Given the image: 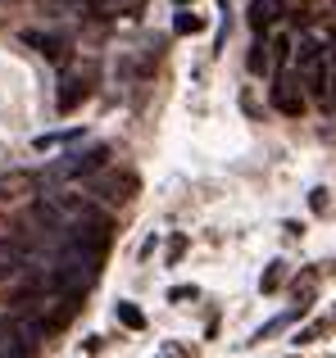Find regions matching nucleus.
Listing matches in <instances>:
<instances>
[{
    "label": "nucleus",
    "mask_w": 336,
    "mask_h": 358,
    "mask_svg": "<svg viewBox=\"0 0 336 358\" xmlns=\"http://www.w3.org/2000/svg\"><path fill=\"white\" fill-rule=\"evenodd\" d=\"M295 78L309 100H332V55L323 41H300L295 50Z\"/></svg>",
    "instance_id": "f257e3e1"
},
{
    "label": "nucleus",
    "mask_w": 336,
    "mask_h": 358,
    "mask_svg": "<svg viewBox=\"0 0 336 358\" xmlns=\"http://www.w3.org/2000/svg\"><path fill=\"white\" fill-rule=\"evenodd\" d=\"M109 155H114L109 145H87V150H73V155L55 159V164L46 168V182H82V177H96L100 168L109 164Z\"/></svg>",
    "instance_id": "f03ea898"
},
{
    "label": "nucleus",
    "mask_w": 336,
    "mask_h": 358,
    "mask_svg": "<svg viewBox=\"0 0 336 358\" xmlns=\"http://www.w3.org/2000/svg\"><path fill=\"white\" fill-rule=\"evenodd\" d=\"M46 336V322L41 317H18V322H0V358H36V345Z\"/></svg>",
    "instance_id": "7ed1b4c3"
},
{
    "label": "nucleus",
    "mask_w": 336,
    "mask_h": 358,
    "mask_svg": "<svg viewBox=\"0 0 336 358\" xmlns=\"http://www.w3.org/2000/svg\"><path fill=\"white\" fill-rule=\"evenodd\" d=\"M268 100H273V109L277 114H286V118H300L304 114V105H309V96H304V87H300V78L295 73H273V87H268Z\"/></svg>",
    "instance_id": "20e7f679"
},
{
    "label": "nucleus",
    "mask_w": 336,
    "mask_h": 358,
    "mask_svg": "<svg viewBox=\"0 0 336 358\" xmlns=\"http://www.w3.org/2000/svg\"><path fill=\"white\" fill-rule=\"evenodd\" d=\"M91 200H100V204H127L136 195V177L132 173H109V177H96L91 182Z\"/></svg>",
    "instance_id": "39448f33"
},
{
    "label": "nucleus",
    "mask_w": 336,
    "mask_h": 358,
    "mask_svg": "<svg viewBox=\"0 0 336 358\" xmlns=\"http://www.w3.org/2000/svg\"><path fill=\"white\" fill-rule=\"evenodd\" d=\"M87 96H91V78H87V73H64V78H59V96H55V109H59V114H73Z\"/></svg>",
    "instance_id": "423d86ee"
},
{
    "label": "nucleus",
    "mask_w": 336,
    "mask_h": 358,
    "mask_svg": "<svg viewBox=\"0 0 336 358\" xmlns=\"http://www.w3.org/2000/svg\"><path fill=\"white\" fill-rule=\"evenodd\" d=\"M78 308H82V290H69V295H55L50 313H41L46 331H64V327H69L73 317H78Z\"/></svg>",
    "instance_id": "0eeeda50"
},
{
    "label": "nucleus",
    "mask_w": 336,
    "mask_h": 358,
    "mask_svg": "<svg viewBox=\"0 0 336 358\" xmlns=\"http://www.w3.org/2000/svg\"><path fill=\"white\" fill-rule=\"evenodd\" d=\"M23 45H32L36 55H46V59H55V64L69 59V41H64L59 32H36V27H27V32H23Z\"/></svg>",
    "instance_id": "6e6552de"
},
{
    "label": "nucleus",
    "mask_w": 336,
    "mask_h": 358,
    "mask_svg": "<svg viewBox=\"0 0 336 358\" xmlns=\"http://www.w3.org/2000/svg\"><path fill=\"white\" fill-rule=\"evenodd\" d=\"M304 313H309V304H291V308H286V313H277V317H268V322L264 327H259V331L255 336H250V345H259V341H273V336L277 331H286V327H295V322H300V317Z\"/></svg>",
    "instance_id": "1a4fd4ad"
},
{
    "label": "nucleus",
    "mask_w": 336,
    "mask_h": 358,
    "mask_svg": "<svg viewBox=\"0 0 336 358\" xmlns=\"http://www.w3.org/2000/svg\"><path fill=\"white\" fill-rule=\"evenodd\" d=\"M277 14H282V0H250V9H246L255 36H268V27L277 23Z\"/></svg>",
    "instance_id": "9d476101"
},
{
    "label": "nucleus",
    "mask_w": 336,
    "mask_h": 358,
    "mask_svg": "<svg viewBox=\"0 0 336 358\" xmlns=\"http://www.w3.org/2000/svg\"><path fill=\"white\" fill-rule=\"evenodd\" d=\"M23 268H27V245L23 241H5V245H0V281L18 277Z\"/></svg>",
    "instance_id": "9b49d317"
},
{
    "label": "nucleus",
    "mask_w": 336,
    "mask_h": 358,
    "mask_svg": "<svg viewBox=\"0 0 336 358\" xmlns=\"http://www.w3.org/2000/svg\"><path fill=\"white\" fill-rule=\"evenodd\" d=\"M64 145H82V127H64V131H46V136L32 141L36 155H46V150H64Z\"/></svg>",
    "instance_id": "f8f14e48"
},
{
    "label": "nucleus",
    "mask_w": 336,
    "mask_h": 358,
    "mask_svg": "<svg viewBox=\"0 0 336 358\" xmlns=\"http://www.w3.org/2000/svg\"><path fill=\"white\" fill-rule=\"evenodd\" d=\"M273 69V36H255V50H250V73H268Z\"/></svg>",
    "instance_id": "ddd939ff"
},
{
    "label": "nucleus",
    "mask_w": 336,
    "mask_h": 358,
    "mask_svg": "<svg viewBox=\"0 0 336 358\" xmlns=\"http://www.w3.org/2000/svg\"><path fill=\"white\" fill-rule=\"evenodd\" d=\"M114 317L127 327V331H146V313L132 304V299H118V304H114Z\"/></svg>",
    "instance_id": "4468645a"
},
{
    "label": "nucleus",
    "mask_w": 336,
    "mask_h": 358,
    "mask_svg": "<svg viewBox=\"0 0 336 358\" xmlns=\"http://www.w3.org/2000/svg\"><path fill=\"white\" fill-rule=\"evenodd\" d=\"M200 27H204V18L191 14V9H177V14H173V32H177V36H195Z\"/></svg>",
    "instance_id": "2eb2a0df"
},
{
    "label": "nucleus",
    "mask_w": 336,
    "mask_h": 358,
    "mask_svg": "<svg viewBox=\"0 0 336 358\" xmlns=\"http://www.w3.org/2000/svg\"><path fill=\"white\" fill-rule=\"evenodd\" d=\"M282 281H286V263H268V272L259 277V290L273 295V290H282Z\"/></svg>",
    "instance_id": "dca6fc26"
},
{
    "label": "nucleus",
    "mask_w": 336,
    "mask_h": 358,
    "mask_svg": "<svg viewBox=\"0 0 336 358\" xmlns=\"http://www.w3.org/2000/svg\"><path fill=\"white\" fill-rule=\"evenodd\" d=\"M286 55H291V36H273V73H282Z\"/></svg>",
    "instance_id": "f3484780"
},
{
    "label": "nucleus",
    "mask_w": 336,
    "mask_h": 358,
    "mask_svg": "<svg viewBox=\"0 0 336 358\" xmlns=\"http://www.w3.org/2000/svg\"><path fill=\"white\" fill-rule=\"evenodd\" d=\"M323 331H328V322H309L304 331H295L291 341H295V345H309V341H323Z\"/></svg>",
    "instance_id": "a211bd4d"
},
{
    "label": "nucleus",
    "mask_w": 336,
    "mask_h": 358,
    "mask_svg": "<svg viewBox=\"0 0 336 358\" xmlns=\"http://www.w3.org/2000/svg\"><path fill=\"white\" fill-rule=\"evenodd\" d=\"M195 295H200L195 286H173V290H168V299H173V304H191Z\"/></svg>",
    "instance_id": "6ab92c4d"
},
{
    "label": "nucleus",
    "mask_w": 336,
    "mask_h": 358,
    "mask_svg": "<svg viewBox=\"0 0 336 358\" xmlns=\"http://www.w3.org/2000/svg\"><path fill=\"white\" fill-rule=\"evenodd\" d=\"M182 254H186V236H173L168 241V263H182Z\"/></svg>",
    "instance_id": "aec40b11"
},
{
    "label": "nucleus",
    "mask_w": 336,
    "mask_h": 358,
    "mask_svg": "<svg viewBox=\"0 0 336 358\" xmlns=\"http://www.w3.org/2000/svg\"><path fill=\"white\" fill-rule=\"evenodd\" d=\"M155 358H186V350H177V345H160Z\"/></svg>",
    "instance_id": "412c9836"
},
{
    "label": "nucleus",
    "mask_w": 336,
    "mask_h": 358,
    "mask_svg": "<svg viewBox=\"0 0 336 358\" xmlns=\"http://www.w3.org/2000/svg\"><path fill=\"white\" fill-rule=\"evenodd\" d=\"M309 204H314V209H318V213H323V209H328V191H323V186H318V191H314V195H309Z\"/></svg>",
    "instance_id": "4be33fe9"
},
{
    "label": "nucleus",
    "mask_w": 336,
    "mask_h": 358,
    "mask_svg": "<svg viewBox=\"0 0 336 358\" xmlns=\"http://www.w3.org/2000/svg\"><path fill=\"white\" fill-rule=\"evenodd\" d=\"M173 5H177V9H186V5H191V0H173Z\"/></svg>",
    "instance_id": "5701e85b"
},
{
    "label": "nucleus",
    "mask_w": 336,
    "mask_h": 358,
    "mask_svg": "<svg viewBox=\"0 0 336 358\" xmlns=\"http://www.w3.org/2000/svg\"><path fill=\"white\" fill-rule=\"evenodd\" d=\"M282 5H295V0H282Z\"/></svg>",
    "instance_id": "b1692460"
}]
</instances>
